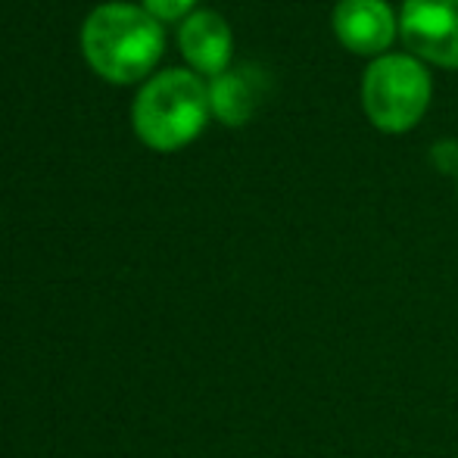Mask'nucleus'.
<instances>
[{"mask_svg":"<svg viewBox=\"0 0 458 458\" xmlns=\"http://www.w3.org/2000/svg\"><path fill=\"white\" fill-rule=\"evenodd\" d=\"M197 0H144V10L157 19H182Z\"/></svg>","mask_w":458,"mask_h":458,"instance_id":"obj_9","label":"nucleus"},{"mask_svg":"<svg viewBox=\"0 0 458 458\" xmlns=\"http://www.w3.org/2000/svg\"><path fill=\"white\" fill-rule=\"evenodd\" d=\"M334 31L346 50L374 56L396 38V16L384 0H340L334 10Z\"/></svg>","mask_w":458,"mask_h":458,"instance_id":"obj_5","label":"nucleus"},{"mask_svg":"<svg viewBox=\"0 0 458 458\" xmlns=\"http://www.w3.org/2000/svg\"><path fill=\"white\" fill-rule=\"evenodd\" d=\"M253 66L241 69H225L222 75H216L209 85V109L216 113V119H222L225 125H243L256 109V75L250 72Z\"/></svg>","mask_w":458,"mask_h":458,"instance_id":"obj_7","label":"nucleus"},{"mask_svg":"<svg viewBox=\"0 0 458 458\" xmlns=\"http://www.w3.org/2000/svg\"><path fill=\"white\" fill-rule=\"evenodd\" d=\"M88 63L109 81H138L163 56L165 35L157 16L134 4H103L81 29Z\"/></svg>","mask_w":458,"mask_h":458,"instance_id":"obj_1","label":"nucleus"},{"mask_svg":"<svg viewBox=\"0 0 458 458\" xmlns=\"http://www.w3.org/2000/svg\"><path fill=\"white\" fill-rule=\"evenodd\" d=\"M178 44H182L184 60L193 69L206 75H222L231 60V29L218 13L197 10L182 22L178 31Z\"/></svg>","mask_w":458,"mask_h":458,"instance_id":"obj_6","label":"nucleus"},{"mask_svg":"<svg viewBox=\"0 0 458 458\" xmlns=\"http://www.w3.org/2000/svg\"><path fill=\"white\" fill-rule=\"evenodd\" d=\"M430 163L443 175H458V140H437L434 150H430Z\"/></svg>","mask_w":458,"mask_h":458,"instance_id":"obj_8","label":"nucleus"},{"mask_svg":"<svg viewBox=\"0 0 458 458\" xmlns=\"http://www.w3.org/2000/svg\"><path fill=\"white\" fill-rule=\"evenodd\" d=\"M399 35L411 54L458 69V0H405Z\"/></svg>","mask_w":458,"mask_h":458,"instance_id":"obj_4","label":"nucleus"},{"mask_svg":"<svg viewBox=\"0 0 458 458\" xmlns=\"http://www.w3.org/2000/svg\"><path fill=\"white\" fill-rule=\"evenodd\" d=\"M209 113V88L187 69H169L134 100V131L153 150H178L203 131Z\"/></svg>","mask_w":458,"mask_h":458,"instance_id":"obj_2","label":"nucleus"},{"mask_svg":"<svg viewBox=\"0 0 458 458\" xmlns=\"http://www.w3.org/2000/svg\"><path fill=\"white\" fill-rule=\"evenodd\" d=\"M362 103L371 125L380 131H409L430 103L428 69L405 54L380 56L365 72Z\"/></svg>","mask_w":458,"mask_h":458,"instance_id":"obj_3","label":"nucleus"}]
</instances>
